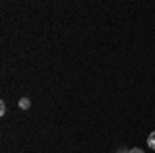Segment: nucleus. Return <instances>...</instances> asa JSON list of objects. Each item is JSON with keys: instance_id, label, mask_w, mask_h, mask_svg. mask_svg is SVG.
Returning a JSON list of instances; mask_svg holds the SVG:
<instances>
[{"instance_id": "obj_1", "label": "nucleus", "mask_w": 155, "mask_h": 153, "mask_svg": "<svg viewBox=\"0 0 155 153\" xmlns=\"http://www.w3.org/2000/svg\"><path fill=\"white\" fill-rule=\"evenodd\" d=\"M19 108H21V110H29V108H31V99H29V97H21V99H19Z\"/></svg>"}, {"instance_id": "obj_2", "label": "nucleus", "mask_w": 155, "mask_h": 153, "mask_svg": "<svg viewBox=\"0 0 155 153\" xmlns=\"http://www.w3.org/2000/svg\"><path fill=\"white\" fill-rule=\"evenodd\" d=\"M147 143H149V147H151V149H155V130L151 132V135H149V139H147Z\"/></svg>"}, {"instance_id": "obj_3", "label": "nucleus", "mask_w": 155, "mask_h": 153, "mask_svg": "<svg viewBox=\"0 0 155 153\" xmlns=\"http://www.w3.org/2000/svg\"><path fill=\"white\" fill-rule=\"evenodd\" d=\"M0 114H2V116L6 114V106H4V104H0Z\"/></svg>"}, {"instance_id": "obj_4", "label": "nucleus", "mask_w": 155, "mask_h": 153, "mask_svg": "<svg viewBox=\"0 0 155 153\" xmlns=\"http://www.w3.org/2000/svg\"><path fill=\"white\" fill-rule=\"evenodd\" d=\"M128 153H145V151H143V149H139V147H134V149H130Z\"/></svg>"}, {"instance_id": "obj_5", "label": "nucleus", "mask_w": 155, "mask_h": 153, "mask_svg": "<svg viewBox=\"0 0 155 153\" xmlns=\"http://www.w3.org/2000/svg\"><path fill=\"white\" fill-rule=\"evenodd\" d=\"M118 153H128V151H126V149H120V151Z\"/></svg>"}]
</instances>
